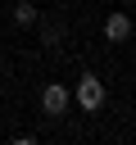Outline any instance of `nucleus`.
Here are the masks:
<instances>
[{
  "label": "nucleus",
  "instance_id": "f257e3e1",
  "mask_svg": "<svg viewBox=\"0 0 136 145\" xmlns=\"http://www.w3.org/2000/svg\"><path fill=\"white\" fill-rule=\"evenodd\" d=\"M73 95H77V104H82L86 113H100V109H104V82H100L95 72H82V82H77Z\"/></svg>",
  "mask_w": 136,
  "mask_h": 145
},
{
  "label": "nucleus",
  "instance_id": "f03ea898",
  "mask_svg": "<svg viewBox=\"0 0 136 145\" xmlns=\"http://www.w3.org/2000/svg\"><path fill=\"white\" fill-rule=\"evenodd\" d=\"M68 100H73V95H68V91H63V86H59V82H50V86H45V91H41V109H45V113H50V118H59V113H63V109H68Z\"/></svg>",
  "mask_w": 136,
  "mask_h": 145
},
{
  "label": "nucleus",
  "instance_id": "7ed1b4c3",
  "mask_svg": "<svg viewBox=\"0 0 136 145\" xmlns=\"http://www.w3.org/2000/svg\"><path fill=\"white\" fill-rule=\"evenodd\" d=\"M127 36H131V18H127V14H109V18H104V41L122 45Z\"/></svg>",
  "mask_w": 136,
  "mask_h": 145
},
{
  "label": "nucleus",
  "instance_id": "20e7f679",
  "mask_svg": "<svg viewBox=\"0 0 136 145\" xmlns=\"http://www.w3.org/2000/svg\"><path fill=\"white\" fill-rule=\"evenodd\" d=\"M14 23H18V27H32V23H36V5L18 0V5H14Z\"/></svg>",
  "mask_w": 136,
  "mask_h": 145
},
{
  "label": "nucleus",
  "instance_id": "39448f33",
  "mask_svg": "<svg viewBox=\"0 0 136 145\" xmlns=\"http://www.w3.org/2000/svg\"><path fill=\"white\" fill-rule=\"evenodd\" d=\"M59 36H63L59 27H45V32H41V41H45V45H59Z\"/></svg>",
  "mask_w": 136,
  "mask_h": 145
}]
</instances>
